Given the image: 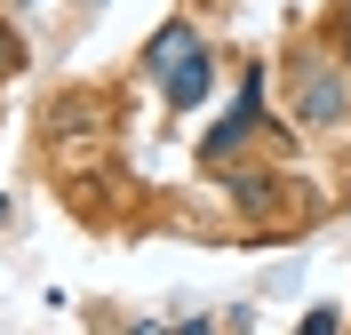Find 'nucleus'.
<instances>
[{
	"mask_svg": "<svg viewBox=\"0 0 351 335\" xmlns=\"http://www.w3.org/2000/svg\"><path fill=\"white\" fill-rule=\"evenodd\" d=\"M335 32H343V48H351V8H343V16H335Z\"/></svg>",
	"mask_w": 351,
	"mask_h": 335,
	"instance_id": "20e7f679",
	"label": "nucleus"
},
{
	"mask_svg": "<svg viewBox=\"0 0 351 335\" xmlns=\"http://www.w3.org/2000/svg\"><path fill=\"white\" fill-rule=\"evenodd\" d=\"M144 64H152L160 96H168V112H192L199 96H208V72H216L192 24H168V32H152V48H144Z\"/></svg>",
	"mask_w": 351,
	"mask_h": 335,
	"instance_id": "f257e3e1",
	"label": "nucleus"
},
{
	"mask_svg": "<svg viewBox=\"0 0 351 335\" xmlns=\"http://www.w3.org/2000/svg\"><path fill=\"white\" fill-rule=\"evenodd\" d=\"M295 112H304L311 128H335V120L351 112V88L335 80V72H304V80H295Z\"/></svg>",
	"mask_w": 351,
	"mask_h": 335,
	"instance_id": "f03ea898",
	"label": "nucleus"
},
{
	"mask_svg": "<svg viewBox=\"0 0 351 335\" xmlns=\"http://www.w3.org/2000/svg\"><path fill=\"white\" fill-rule=\"evenodd\" d=\"M247 128H256V80H247V88H240V112H232V120H223V128L208 136V144H199V152H208V160H223V152H232V144H240Z\"/></svg>",
	"mask_w": 351,
	"mask_h": 335,
	"instance_id": "7ed1b4c3",
	"label": "nucleus"
}]
</instances>
